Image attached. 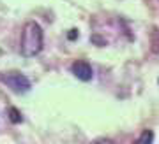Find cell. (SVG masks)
<instances>
[{"mask_svg": "<svg viewBox=\"0 0 159 144\" xmlns=\"http://www.w3.org/2000/svg\"><path fill=\"white\" fill-rule=\"evenodd\" d=\"M152 141H154V133L152 132H150V130H145V132H143L142 133V137H140V139H138V142H152Z\"/></svg>", "mask_w": 159, "mask_h": 144, "instance_id": "obj_4", "label": "cell"}, {"mask_svg": "<svg viewBox=\"0 0 159 144\" xmlns=\"http://www.w3.org/2000/svg\"><path fill=\"white\" fill-rule=\"evenodd\" d=\"M71 72H73L80 81H90L92 76H94V70H92L90 63L85 61V60H76L74 61L73 65H71Z\"/></svg>", "mask_w": 159, "mask_h": 144, "instance_id": "obj_3", "label": "cell"}, {"mask_svg": "<svg viewBox=\"0 0 159 144\" xmlns=\"http://www.w3.org/2000/svg\"><path fill=\"white\" fill-rule=\"evenodd\" d=\"M0 81L6 84L7 88H11L12 91H16V93H25V91L30 90V79L25 74L16 72V70L0 74Z\"/></svg>", "mask_w": 159, "mask_h": 144, "instance_id": "obj_2", "label": "cell"}, {"mask_svg": "<svg viewBox=\"0 0 159 144\" xmlns=\"http://www.w3.org/2000/svg\"><path fill=\"white\" fill-rule=\"evenodd\" d=\"M11 114H12V116H11V120H12L14 123H18L20 120H21V118H20V114H18V111H16V109H11Z\"/></svg>", "mask_w": 159, "mask_h": 144, "instance_id": "obj_5", "label": "cell"}, {"mask_svg": "<svg viewBox=\"0 0 159 144\" xmlns=\"http://www.w3.org/2000/svg\"><path fill=\"white\" fill-rule=\"evenodd\" d=\"M43 46H44V33H43L41 25L35 21L25 23V27L21 30V39H20L21 55L27 58L37 56L43 51Z\"/></svg>", "mask_w": 159, "mask_h": 144, "instance_id": "obj_1", "label": "cell"}]
</instances>
